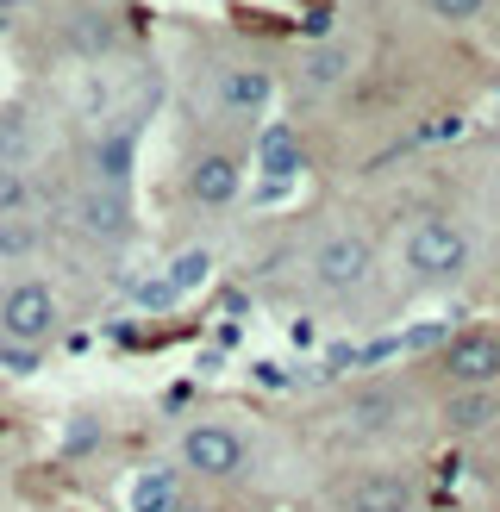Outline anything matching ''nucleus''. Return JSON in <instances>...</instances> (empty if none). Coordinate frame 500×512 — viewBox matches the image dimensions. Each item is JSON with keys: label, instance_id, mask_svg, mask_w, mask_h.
Returning a JSON list of instances; mask_svg holds the SVG:
<instances>
[{"label": "nucleus", "instance_id": "f257e3e1", "mask_svg": "<svg viewBox=\"0 0 500 512\" xmlns=\"http://www.w3.org/2000/svg\"><path fill=\"white\" fill-rule=\"evenodd\" d=\"M400 250H407V269L425 275V281L457 275V269H469V256H475V244H469V232L457 219H413L407 238H400Z\"/></svg>", "mask_w": 500, "mask_h": 512}, {"label": "nucleus", "instance_id": "f03ea898", "mask_svg": "<svg viewBox=\"0 0 500 512\" xmlns=\"http://www.w3.org/2000/svg\"><path fill=\"white\" fill-rule=\"evenodd\" d=\"M57 331V294L44 281H7L0 288V344H44Z\"/></svg>", "mask_w": 500, "mask_h": 512}, {"label": "nucleus", "instance_id": "7ed1b4c3", "mask_svg": "<svg viewBox=\"0 0 500 512\" xmlns=\"http://www.w3.org/2000/svg\"><path fill=\"white\" fill-rule=\"evenodd\" d=\"M182 463H188L194 475H207V481L238 475V469H244V431L219 425V419L188 425V431H182Z\"/></svg>", "mask_w": 500, "mask_h": 512}, {"label": "nucleus", "instance_id": "20e7f679", "mask_svg": "<svg viewBox=\"0 0 500 512\" xmlns=\"http://www.w3.org/2000/svg\"><path fill=\"white\" fill-rule=\"evenodd\" d=\"M369 263H375L369 238H357V232H332V238L313 250V281H319V288H332V294H344V288H357V281L369 275Z\"/></svg>", "mask_w": 500, "mask_h": 512}, {"label": "nucleus", "instance_id": "39448f33", "mask_svg": "<svg viewBox=\"0 0 500 512\" xmlns=\"http://www.w3.org/2000/svg\"><path fill=\"white\" fill-rule=\"evenodd\" d=\"M444 369H450V381H463V388H488V381H500V338H488V331L450 338L444 344Z\"/></svg>", "mask_w": 500, "mask_h": 512}, {"label": "nucleus", "instance_id": "423d86ee", "mask_svg": "<svg viewBox=\"0 0 500 512\" xmlns=\"http://www.w3.org/2000/svg\"><path fill=\"white\" fill-rule=\"evenodd\" d=\"M213 94H219L225 113H263L275 100V82H269V69H257V63H232V69H219Z\"/></svg>", "mask_w": 500, "mask_h": 512}, {"label": "nucleus", "instance_id": "0eeeda50", "mask_svg": "<svg viewBox=\"0 0 500 512\" xmlns=\"http://www.w3.org/2000/svg\"><path fill=\"white\" fill-rule=\"evenodd\" d=\"M238 188H244V169L232 157H200L188 169V194L200 200V207H232Z\"/></svg>", "mask_w": 500, "mask_h": 512}, {"label": "nucleus", "instance_id": "6e6552de", "mask_svg": "<svg viewBox=\"0 0 500 512\" xmlns=\"http://www.w3.org/2000/svg\"><path fill=\"white\" fill-rule=\"evenodd\" d=\"M257 163H263L269 188H288L300 175V138L288 132V125H269V132H257Z\"/></svg>", "mask_w": 500, "mask_h": 512}, {"label": "nucleus", "instance_id": "1a4fd4ad", "mask_svg": "<svg viewBox=\"0 0 500 512\" xmlns=\"http://www.w3.org/2000/svg\"><path fill=\"white\" fill-rule=\"evenodd\" d=\"M407 506H413L407 475H363L357 488H350V506L344 512H407Z\"/></svg>", "mask_w": 500, "mask_h": 512}, {"label": "nucleus", "instance_id": "9d476101", "mask_svg": "<svg viewBox=\"0 0 500 512\" xmlns=\"http://www.w3.org/2000/svg\"><path fill=\"white\" fill-rule=\"evenodd\" d=\"M125 506L132 512H182V488H175L169 469H144V475H132V488H125Z\"/></svg>", "mask_w": 500, "mask_h": 512}, {"label": "nucleus", "instance_id": "9b49d317", "mask_svg": "<svg viewBox=\"0 0 500 512\" xmlns=\"http://www.w3.org/2000/svg\"><path fill=\"white\" fill-rule=\"evenodd\" d=\"M82 225H88V238H119V232H125L119 194H113V188H94V194L82 200Z\"/></svg>", "mask_w": 500, "mask_h": 512}, {"label": "nucleus", "instance_id": "f8f14e48", "mask_svg": "<svg viewBox=\"0 0 500 512\" xmlns=\"http://www.w3.org/2000/svg\"><path fill=\"white\" fill-rule=\"evenodd\" d=\"M450 431H482V425H494L500 419V406H494V394L488 388H463L457 400H450Z\"/></svg>", "mask_w": 500, "mask_h": 512}, {"label": "nucleus", "instance_id": "ddd939ff", "mask_svg": "<svg viewBox=\"0 0 500 512\" xmlns=\"http://www.w3.org/2000/svg\"><path fill=\"white\" fill-rule=\"evenodd\" d=\"M344 75H350V50H344V44L307 50V88H338Z\"/></svg>", "mask_w": 500, "mask_h": 512}, {"label": "nucleus", "instance_id": "4468645a", "mask_svg": "<svg viewBox=\"0 0 500 512\" xmlns=\"http://www.w3.org/2000/svg\"><path fill=\"white\" fill-rule=\"evenodd\" d=\"M207 275H213V256H207V250H182V256L169 263V275H163V281H169V294H194Z\"/></svg>", "mask_w": 500, "mask_h": 512}, {"label": "nucleus", "instance_id": "2eb2a0df", "mask_svg": "<svg viewBox=\"0 0 500 512\" xmlns=\"http://www.w3.org/2000/svg\"><path fill=\"white\" fill-rule=\"evenodd\" d=\"M32 150H38V138H32V125H25L19 113H13V119H0V163H13V169H25V163H32Z\"/></svg>", "mask_w": 500, "mask_h": 512}, {"label": "nucleus", "instance_id": "dca6fc26", "mask_svg": "<svg viewBox=\"0 0 500 512\" xmlns=\"http://www.w3.org/2000/svg\"><path fill=\"white\" fill-rule=\"evenodd\" d=\"M25 207H32V182H25V169L0 163V225H7V219H25Z\"/></svg>", "mask_w": 500, "mask_h": 512}, {"label": "nucleus", "instance_id": "f3484780", "mask_svg": "<svg viewBox=\"0 0 500 512\" xmlns=\"http://www.w3.org/2000/svg\"><path fill=\"white\" fill-rule=\"evenodd\" d=\"M69 50H82V57H94V50H113V25H107V19H75V25H69Z\"/></svg>", "mask_w": 500, "mask_h": 512}, {"label": "nucleus", "instance_id": "a211bd4d", "mask_svg": "<svg viewBox=\"0 0 500 512\" xmlns=\"http://www.w3.org/2000/svg\"><path fill=\"white\" fill-rule=\"evenodd\" d=\"M32 250H38V225H25V219L0 225V256H7V263H13V256H32Z\"/></svg>", "mask_w": 500, "mask_h": 512}, {"label": "nucleus", "instance_id": "6ab92c4d", "mask_svg": "<svg viewBox=\"0 0 500 512\" xmlns=\"http://www.w3.org/2000/svg\"><path fill=\"white\" fill-rule=\"evenodd\" d=\"M125 163H132V138H107V144H100V169H107V188L125 182Z\"/></svg>", "mask_w": 500, "mask_h": 512}, {"label": "nucleus", "instance_id": "aec40b11", "mask_svg": "<svg viewBox=\"0 0 500 512\" xmlns=\"http://www.w3.org/2000/svg\"><path fill=\"white\" fill-rule=\"evenodd\" d=\"M425 7H432L438 19H457V25H463V19H475V13H482L488 0H425Z\"/></svg>", "mask_w": 500, "mask_h": 512}, {"label": "nucleus", "instance_id": "412c9836", "mask_svg": "<svg viewBox=\"0 0 500 512\" xmlns=\"http://www.w3.org/2000/svg\"><path fill=\"white\" fill-rule=\"evenodd\" d=\"M25 7V0H0V13H19Z\"/></svg>", "mask_w": 500, "mask_h": 512}, {"label": "nucleus", "instance_id": "4be33fe9", "mask_svg": "<svg viewBox=\"0 0 500 512\" xmlns=\"http://www.w3.org/2000/svg\"><path fill=\"white\" fill-rule=\"evenodd\" d=\"M182 512H188V506H182Z\"/></svg>", "mask_w": 500, "mask_h": 512}]
</instances>
